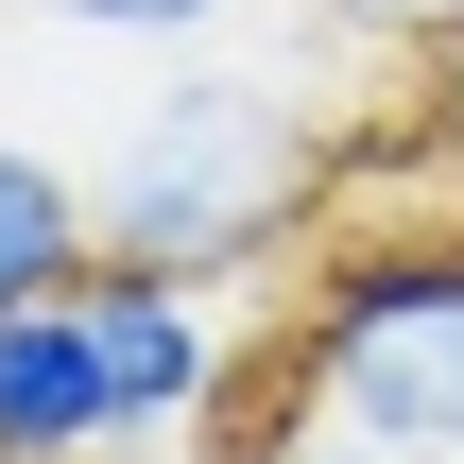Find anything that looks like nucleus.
<instances>
[{"label": "nucleus", "instance_id": "f257e3e1", "mask_svg": "<svg viewBox=\"0 0 464 464\" xmlns=\"http://www.w3.org/2000/svg\"><path fill=\"white\" fill-rule=\"evenodd\" d=\"M86 224L103 258L138 276H189V293H241L276 276L293 241H327V138L293 86L258 69H172L121 103V138L86 155Z\"/></svg>", "mask_w": 464, "mask_h": 464}, {"label": "nucleus", "instance_id": "f03ea898", "mask_svg": "<svg viewBox=\"0 0 464 464\" xmlns=\"http://www.w3.org/2000/svg\"><path fill=\"white\" fill-rule=\"evenodd\" d=\"M276 379L327 430L396 448V464H464V207H430V224H327Z\"/></svg>", "mask_w": 464, "mask_h": 464}, {"label": "nucleus", "instance_id": "7ed1b4c3", "mask_svg": "<svg viewBox=\"0 0 464 464\" xmlns=\"http://www.w3.org/2000/svg\"><path fill=\"white\" fill-rule=\"evenodd\" d=\"M121 448V396H103V327H86V276L0 310V464H86Z\"/></svg>", "mask_w": 464, "mask_h": 464}, {"label": "nucleus", "instance_id": "20e7f679", "mask_svg": "<svg viewBox=\"0 0 464 464\" xmlns=\"http://www.w3.org/2000/svg\"><path fill=\"white\" fill-rule=\"evenodd\" d=\"M86 258H103V224H86V172H69V155H34V138H0V310L69 293Z\"/></svg>", "mask_w": 464, "mask_h": 464}, {"label": "nucleus", "instance_id": "39448f33", "mask_svg": "<svg viewBox=\"0 0 464 464\" xmlns=\"http://www.w3.org/2000/svg\"><path fill=\"white\" fill-rule=\"evenodd\" d=\"M207 448H224V464H396V448H362V430H327V413H310L293 379H276V396H241V413H224Z\"/></svg>", "mask_w": 464, "mask_h": 464}, {"label": "nucleus", "instance_id": "423d86ee", "mask_svg": "<svg viewBox=\"0 0 464 464\" xmlns=\"http://www.w3.org/2000/svg\"><path fill=\"white\" fill-rule=\"evenodd\" d=\"M17 17H52V34H121V52H189V34H224L241 0H17Z\"/></svg>", "mask_w": 464, "mask_h": 464}, {"label": "nucleus", "instance_id": "0eeeda50", "mask_svg": "<svg viewBox=\"0 0 464 464\" xmlns=\"http://www.w3.org/2000/svg\"><path fill=\"white\" fill-rule=\"evenodd\" d=\"M413 138H430V155L464 172V17L430 34V52H413Z\"/></svg>", "mask_w": 464, "mask_h": 464}, {"label": "nucleus", "instance_id": "6e6552de", "mask_svg": "<svg viewBox=\"0 0 464 464\" xmlns=\"http://www.w3.org/2000/svg\"><path fill=\"white\" fill-rule=\"evenodd\" d=\"M310 17H327V34H362V52H430L464 0H310Z\"/></svg>", "mask_w": 464, "mask_h": 464}, {"label": "nucleus", "instance_id": "1a4fd4ad", "mask_svg": "<svg viewBox=\"0 0 464 464\" xmlns=\"http://www.w3.org/2000/svg\"><path fill=\"white\" fill-rule=\"evenodd\" d=\"M86 464H155V448H86Z\"/></svg>", "mask_w": 464, "mask_h": 464}]
</instances>
